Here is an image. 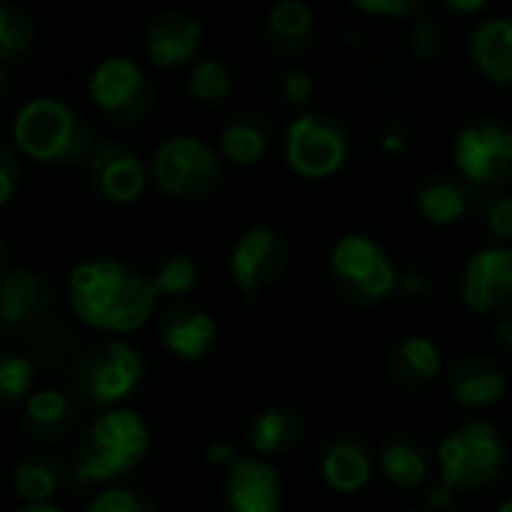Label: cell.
Segmentation results:
<instances>
[{"label": "cell", "mask_w": 512, "mask_h": 512, "mask_svg": "<svg viewBox=\"0 0 512 512\" xmlns=\"http://www.w3.org/2000/svg\"><path fill=\"white\" fill-rule=\"evenodd\" d=\"M18 512H69L60 504H24Z\"/></svg>", "instance_id": "46"}, {"label": "cell", "mask_w": 512, "mask_h": 512, "mask_svg": "<svg viewBox=\"0 0 512 512\" xmlns=\"http://www.w3.org/2000/svg\"><path fill=\"white\" fill-rule=\"evenodd\" d=\"M270 141H273V123L258 108H246V111L234 114L219 129V153H222V159H228L231 165H240V168L258 165L267 156Z\"/></svg>", "instance_id": "25"}, {"label": "cell", "mask_w": 512, "mask_h": 512, "mask_svg": "<svg viewBox=\"0 0 512 512\" xmlns=\"http://www.w3.org/2000/svg\"><path fill=\"white\" fill-rule=\"evenodd\" d=\"M486 0H447L444 3V9L447 12H453V15H480V12H486Z\"/></svg>", "instance_id": "44"}, {"label": "cell", "mask_w": 512, "mask_h": 512, "mask_svg": "<svg viewBox=\"0 0 512 512\" xmlns=\"http://www.w3.org/2000/svg\"><path fill=\"white\" fill-rule=\"evenodd\" d=\"M57 315L54 282L33 267H12L0 279V321L3 330H33Z\"/></svg>", "instance_id": "14"}, {"label": "cell", "mask_w": 512, "mask_h": 512, "mask_svg": "<svg viewBox=\"0 0 512 512\" xmlns=\"http://www.w3.org/2000/svg\"><path fill=\"white\" fill-rule=\"evenodd\" d=\"M87 183L108 204H135L150 183V165L120 138H102L87 159Z\"/></svg>", "instance_id": "12"}, {"label": "cell", "mask_w": 512, "mask_h": 512, "mask_svg": "<svg viewBox=\"0 0 512 512\" xmlns=\"http://www.w3.org/2000/svg\"><path fill=\"white\" fill-rule=\"evenodd\" d=\"M24 180V165L18 159V150L12 144L0 147V207H9L18 186Z\"/></svg>", "instance_id": "38"}, {"label": "cell", "mask_w": 512, "mask_h": 512, "mask_svg": "<svg viewBox=\"0 0 512 512\" xmlns=\"http://www.w3.org/2000/svg\"><path fill=\"white\" fill-rule=\"evenodd\" d=\"M144 54L153 69L177 72L195 66L204 45V24L192 12L183 9H162L156 12L141 33Z\"/></svg>", "instance_id": "13"}, {"label": "cell", "mask_w": 512, "mask_h": 512, "mask_svg": "<svg viewBox=\"0 0 512 512\" xmlns=\"http://www.w3.org/2000/svg\"><path fill=\"white\" fill-rule=\"evenodd\" d=\"M288 261H291L288 237L267 222H255L234 237L228 249V276L231 285L240 291V297L255 303L270 285L282 279Z\"/></svg>", "instance_id": "11"}, {"label": "cell", "mask_w": 512, "mask_h": 512, "mask_svg": "<svg viewBox=\"0 0 512 512\" xmlns=\"http://www.w3.org/2000/svg\"><path fill=\"white\" fill-rule=\"evenodd\" d=\"M351 9L372 18H408V21L423 12L417 0H354Z\"/></svg>", "instance_id": "39"}, {"label": "cell", "mask_w": 512, "mask_h": 512, "mask_svg": "<svg viewBox=\"0 0 512 512\" xmlns=\"http://www.w3.org/2000/svg\"><path fill=\"white\" fill-rule=\"evenodd\" d=\"M84 512H162L156 501L129 486H108L87 501Z\"/></svg>", "instance_id": "35"}, {"label": "cell", "mask_w": 512, "mask_h": 512, "mask_svg": "<svg viewBox=\"0 0 512 512\" xmlns=\"http://www.w3.org/2000/svg\"><path fill=\"white\" fill-rule=\"evenodd\" d=\"M234 75L219 57H201L186 69V93L201 105H219L231 96Z\"/></svg>", "instance_id": "31"}, {"label": "cell", "mask_w": 512, "mask_h": 512, "mask_svg": "<svg viewBox=\"0 0 512 512\" xmlns=\"http://www.w3.org/2000/svg\"><path fill=\"white\" fill-rule=\"evenodd\" d=\"M12 147L39 165L66 168V165H87L93 147L99 144L93 135L90 120L60 96H30L12 114Z\"/></svg>", "instance_id": "3"}, {"label": "cell", "mask_w": 512, "mask_h": 512, "mask_svg": "<svg viewBox=\"0 0 512 512\" xmlns=\"http://www.w3.org/2000/svg\"><path fill=\"white\" fill-rule=\"evenodd\" d=\"M495 512H512V495H510V498H504V501L498 504V510H495Z\"/></svg>", "instance_id": "47"}, {"label": "cell", "mask_w": 512, "mask_h": 512, "mask_svg": "<svg viewBox=\"0 0 512 512\" xmlns=\"http://www.w3.org/2000/svg\"><path fill=\"white\" fill-rule=\"evenodd\" d=\"M453 162L477 189H504L512 180V126L498 117H471L453 138Z\"/></svg>", "instance_id": "10"}, {"label": "cell", "mask_w": 512, "mask_h": 512, "mask_svg": "<svg viewBox=\"0 0 512 512\" xmlns=\"http://www.w3.org/2000/svg\"><path fill=\"white\" fill-rule=\"evenodd\" d=\"M153 447L147 420L132 408H111L96 414L75 438L72 450V489L111 486L138 471Z\"/></svg>", "instance_id": "2"}, {"label": "cell", "mask_w": 512, "mask_h": 512, "mask_svg": "<svg viewBox=\"0 0 512 512\" xmlns=\"http://www.w3.org/2000/svg\"><path fill=\"white\" fill-rule=\"evenodd\" d=\"M24 354L33 360L36 369H63L66 363L78 360V330L66 315H51L39 327L27 330L24 336ZM75 366V363H72Z\"/></svg>", "instance_id": "28"}, {"label": "cell", "mask_w": 512, "mask_h": 512, "mask_svg": "<svg viewBox=\"0 0 512 512\" xmlns=\"http://www.w3.org/2000/svg\"><path fill=\"white\" fill-rule=\"evenodd\" d=\"M156 339L180 363H201L216 348L219 324L201 306L168 303L156 315Z\"/></svg>", "instance_id": "16"}, {"label": "cell", "mask_w": 512, "mask_h": 512, "mask_svg": "<svg viewBox=\"0 0 512 512\" xmlns=\"http://www.w3.org/2000/svg\"><path fill=\"white\" fill-rule=\"evenodd\" d=\"M480 222L498 246L512 243V192H495L480 204Z\"/></svg>", "instance_id": "36"}, {"label": "cell", "mask_w": 512, "mask_h": 512, "mask_svg": "<svg viewBox=\"0 0 512 512\" xmlns=\"http://www.w3.org/2000/svg\"><path fill=\"white\" fill-rule=\"evenodd\" d=\"M351 150L354 144L345 123L321 111L297 114L282 135L285 165L303 180H327L339 174L348 165Z\"/></svg>", "instance_id": "9"}, {"label": "cell", "mask_w": 512, "mask_h": 512, "mask_svg": "<svg viewBox=\"0 0 512 512\" xmlns=\"http://www.w3.org/2000/svg\"><path fill=\"white\" fill-rule=\"evenodd\" d=\"M462 300L471 312L492 315L512 306V246H483L462 267Z\"/></svg>", "instance_id": "15"}, {"label": "cell", "mask_w": 512, "mask_h": 512, "mask_svg": "<svg viewBox=\"0 0 512 512\" xmlns=\"http://www.w3.org/2000/svg\"><path fill=\"white\" fill-rule=\"evenodd\" d=\"M468 54L483 78L492 84H512V15H489L471 27Z\"/></svg>", "instance_id": "23"}, {"label": "cell", "mask_w": 512, "mask_h": 512, "mask_svg": "<svg viewBox=\"0 0 512 512\" xmlns=\"http://www.w3.org/2000/svg\"><path fill=\"white\" fill-rule=\"evenodd\" d=\"M222 153L198 135H171L150 156L153 186L177 201L210 198L222 183Z\"/></svg>", "instance_id": "7"}, {"label": "cell", "mask_w": 512, "mask_h": 512, "mask_svg": "<svg viewBox=\"0 0 512 512\" xmlns=\"http://www.w3.org/2000/svg\"><path fill=\"white\" fill-rule=\"evenodd\" d=\"M510 462L504 432L489 420H471L438 444L441 483L456 492H480L495 486Z\"/></svg>", "instance_id": "5"}, {"label": "cell", "mask_w": 512, "mask_h": 512, "mask_svg": "<svg viewBox=\"0 0 512 512\" xmlns=\"http://www.w3.org/2000/svg\"><path fill=\"white\" fill-rule=\"evenodd\" d=\"M399 291L411 300H420L432 291V276L423 267H408L399 270Z\"/></svg>", "instance_id": "41"}, {"label": "cell", "mask_w": 512, "mask_h": 512, "mask_svg": "<svg viewBox=\"0 0 512 512\" xmlns=\"http://www.w3.org/2000/svg\"><path fill=\"white\" fill-rule=\"evenodd\" d=\"M153 288L159 294V300H177L183 294H189L198 282V261L186 252H168L156 261L153 273Z\"/></svg>", "instance_id": "33"}, {"label": "cell", "mask_w": 512, "mask_h": 512, "mask_svg": "<svg viewBox=\"0 0 512 512\" xmlns=\"http://www.w3.org/2000/svg\"><path fill=\"white\" fill-rule=\"evenodd\" d=\"M507 369L486 354H465L447 369V393L462 408H492L507 396Z\"/></svg>", "instance_id": "19"}, {"label": "cell", "mask_w": 512, "mask_h": 512, "mask_svg": "<svg viewBox=\"0 0 512 512\" xmlns=\"http://www.w3.org/2000/svg\"><path fill=\"white\" fill-rule=\"evenodd\" d=\"M66 300L81 324L114 336H132L159 315L153 279L111 255L78 261L66 276Z\"/></svg>", "instance_id": "1"}, {"label": "cell", "mask_w": 512, "mask_h": 512, "mask_svg": "<svg viewBox=\"0 0 512 512\" xmlns=\"http://www.w3.org/2000/svg\"><path fill=\"white\" fill-rule=\"evenodd\" d=\"M36 366L24 351H3L0 354V405L6 411L21 408L36 390H33Z\"/></svg>", "instance_id": "32"}, {"label": "cell", "mask_w": 512, "mask_h": 512, "mask_svg": "<svg viewBox=\"0 0 512 512\" xmlns=\"http://www.w3.org/2000/svg\"><path fill=\"white\" fill-rule=\"evenodd\" d=\"M225 512H282V480L267 459L240 456L222 480Z\"/></svg>", "instance_id": "17"}, {"label": "cell", "mask_w": 512, "mask_h": 512, "mask_svg": "<svg viewBox=\"0 0 512 512\" xmlns=\"http://www.w3.org/2000/svg\"><path fill=\"white\" fill-rule=\"evenodd\" d=\"M72 483V468L51 450H27L12 465V492L24 504H51Z\"/></svg>", "instance_id": "22"}, {"label": "cell", "mask_w": 512, "mask_h": 512, "mask_svg": "<svg viewBox=\"0 0 512 512\" xmlns=\"http://www.w3.org/2000/svg\"><path fill=\"white\" fill-rule=\"evenodd\" d=\"M378 471L399 489H420L432 474V459L417 438L390 435L378 450Z\"/></svg>", "instance_id": "29"}, {"label": "cell", "mask_w": 512, "mask_h": 512, "mask_svg": "<svg viewBox=\"0 0 512 512\" xmlns=\"http://www.w3.org/2000/svg\"><path fill=\"white\" fill-rule=\"evenodd\" d=\"M378 144H381V150L390 153V156L408 153V147H411V129H408V123H405V120H390V123L381 129Z\"/></svg>", "instance_id": "40"}, {"label": "cell", "mask_w": 512, "mask_h": 512, "mask_svg": "<svg viewBox=\"0 0 512 512\" xmlns=\"http://www.w3.org/2000/svg\"><path fill=\"white\" fill-rule=\"evenodd\" d=\"M408 45H411V54L420 57V60L438 57L447 48V27H444V21L429 15V12H420L417 18L408 21Z\"/></svg>", "instance_id": "34"}, {"label": "cell", "mask_w": 512, "mask_h": 512, "mask_svg": "<svg viewBox=\"0 0 512 512\" xmlns=\"http://www.w3.org/2000/svg\"><path fill=\"white\" fill-rule=\"evenodd\" d=\"M204 459H207L210 468H225V471H228V468L240 459V453L234 450L231 441H213V444L204 450Z\"/></svg>", "instance_id": "42"}, {"label": "cell", "mask_w": 512, "mask_h": 512, "mask_svg": "<svg viewBox=\"0 0 512 512\" xmlns=\"http://www.w3.org/2000/svg\"><path fill=\"white\" fill-rule=\"evenodd\" d=\"M36 45V24L33 15L12 3L3 0L0 3V63L3 69H9L12 63H21Z\"/></svg>", "instance_id": "30"}, {"label": "cell", "mask_w": 512, "mask_h": 512, "mask_svg": "<svg viewBox=\"0 0 512 512\" xmlns=\"http://www.w3.org/2000/svg\"><path fill=\"white\" fill-rule=\"evenodd\" d=\"M408 512H411V510H408Z\"/></svg>", "instance_id": "48"}, {"label": "cell", "mask_w": 512, "mask_h": 512, "mask_svg": "<svg viewBox=\"0 0 512 512\" xmlns=\"http://www.w3.org/2000/svg\"><path fill=\"white\" fill-rule=\"evenodd\" d=\"M276 93L285 105L291 108H303L309 105L312 93H315V81L312 75H306L303 69H288L276 78Z\"/></svg>", "instance_id": "37"}, {"label": "cell", "mask_w": 512, "mask_h": 512, "mask_svg": "<svg viewBox=\"0 0 512 512\" xmlns=\"http://www.w3.org/2000/svg\"><path fill=\"white\" fill-rule=\"evenodd\" d=\"M264 39L276 57H300L315 42V12L303 0H279L264 18Z\"/></svg>", "instance_id": "24"}, {"label": "cell", "mask_w": 512, "mask_h": 512, "mask_svg": "<svg viewBox=\"0 0 512 512\" xmlns=\"http://www.w3.org/2000/svg\"><path fill=\"white\" fill-rule=\"evenodd\" d=\"M453 504H456V489L447 486V483H435L426 492V507L432 512H447Z\"/></svg>", "instance_id": "43"}, {"label": "cell", "mask_w": 512, "mask_h": 512, "mask_svg": "<svg viewBox=\"0 0 512 512\" xmlns=\"http://www.w3.org/2000/svg\"><path fill=\"white\" fill-rule=\"evenodd\" d=\"M387 372L390 378L405 387V390H423L429 387L441 372H444V360L441 351L432 339L426 336H405L390 348L387 357Z\"/></svg>", "instance_id": "27"}, {"label": "cell", "mask_w": 512, "mask_h": 512, "mask_svg": "<svg viewBox=\"0 0 512 512\" xmlns=\"http://www.w3.org/2000/svg\"><path fill=\"white\" fill-rule=\"evenodd\" d=\"M87 96L105 120L117 126H138L156 108V81L135 57L108 54L90 69Z\"/></svg>", "instance_id": "8"}, {"label": "cell", "mask_w": 512, "mask_h": 512, "mask_svg": "<svg viewBox=\"0 0 512 512\" xmlns=\"http://www.w3.org/2000/svg\"><path fill=\"white\" fill-rule=\"evenodd\" d=\"M330 282L351 306L372 309L399 291V270L390 252L369 234H342L330 249Z\"/></svg>", "instance_id": "6"}, {"label": "cell", "mask_w": 512, "mask_h": 512, "mask_svg": "<svg viewBox=\"0 0 512 512\" xmlns=\"http://www.w3.org/2000/svg\"><path fill=\"white\" fill-rule=\"evenodd\" d=\"M495 342H498V348H504L507 354H512V315H498V321H495Z\"/></svg>", "instance_id": "45"}, {"label": "cell", "mask_w": 512, "mask_h": 512, "mask_svg": "<svg viewBox=\"0 0 512 512\" xmlns=\"http://www.w3.org/2000/svg\"><path fill=\"white\" fill-rule=\"evenodd\" d=\"M318 474L336 495H357L375 474V459L360 435H333L318 453Z\"/></svg>", "instance_id": "20"}, {"label": "cell", "mask_w": 512, "mask_h": 512, "mask_svg": "<svg viewBox=\"0 0 512 512\" xmlns=\"http://www.w3.org/2000/svg\"><path fill=\"white\" fill-rule=\"evenodd\" d=\"M78 426V399L57 387L36 390L18 408V429L33 444H57Z\"/></svg>", "instance_id": "21"}, {"label": "cell", "mask_w": 512, "mask_h": 512, "mask_svg": "<svg viewBox=\"0 0 512 512\" xmlns=\"http://www.w3.org/2000/svg\"><path fill=\"white\" fill-rule=\"evenodd\" d=\"M306 438V420L297 408L276 405L261 411L249 426V447L258 459L270 456H288L294 453Z\"/></svg>", "instance_id": "26"}, {"label": "cell", "mask_w": 512, "mask_h": 512, "mask_svg": "<svg viewBox=\"0 0 512 512\" xmlns=\"http://www.w3.org/2000/svg\"><path fill=\"white\" fill-rule=\"evenodd\" d=\"M480 201V189L468 183L462 174H426L414 189V207L426 225L444 228L453 222H462Z\"/></svg>", "instance_id": "18"}, {"label": "cell", "mask_w": 512, "mask_h": 512, "mask_svg": "<svg viewBox=\"0 0 512 512\" xmlns=\"http://www.w3.org/2000/svg\"><path fill=\"white\" fill-rule=\"evenodd\" d=\"M147 360L123 336L102 339L78 354L72 366V393L93 411H111L126 402L144 381Z\"/></svg>", "instance_id": "4"}]
</instances>
